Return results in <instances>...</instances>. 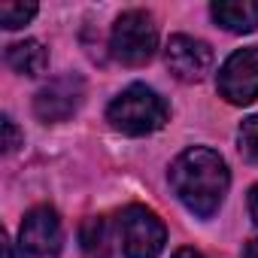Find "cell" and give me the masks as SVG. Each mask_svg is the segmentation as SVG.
<instances>
[{
  "label": "cell",
  "instance_id": "1",
  "mask_svg": "<svg viewBox=\"0 0 258 258\" xmlns=\"http://www.w3.org/2000/svg\"><path fill=\"white\" fill-rule=\"evenodd\" d=\"M170 185L185 210H191L201 219H210L228 195L231 173L219 152L207 146H195L185 149L170 164Z\"/></svg>",
  "mask_w": 258,
  "mask_h": 258
},
{
  "label": "cell",
  "instance_id": "2",
  "mask_svg": "<svg viewBox=\"0 0 258 258\" xmlns=\"http://www.w3.org/2000/svg\"><path fill=\"white\" fill-rule=\"evenodd\" d=\"M167 103L164 97L149 88V85H127L109 106H106V121L115 131L127 134V137H146L158 127H164L167 121Z\"/></svg>",
  "mask_w": 258,
  "mask_h": 258
},
{
  "label": "cell",
  "instance_id": "3",
  "mask_svg": "<svg viewBox=\"0 0 258 258\" xmlns=\"http://www.w3.org/2000/svg\"><path fill=\"white\" fill-rule=\"evenodd\" d=\"M109 49H112V58L121 61L124 67H140V64L152 61V55L158 49L155 19L146 10H127V13H121L115 19V25H112Z\"/></svg>",
  "mask_w": 258,
  "mask_h": 258
},
{
  "label": "cell",
  "instance_id": "4",
  "mask_svg": "<svg viewBox=\"0 0 258 258\" xmlns=\"http://www.w3.org/2000/svg\"><path fill=\"white\" fill-rule=\"evenodd\" d=\"M118 243L124 258H158L167 243V228L149 207L131 204L118 216Z\"/></svg>",
  "mask_w": 258,
  "mask_h": 258
},
{
  "label": "cell",
  "instance_id": "5",
  "mask_svg": "<svg viewBox=\"0 0 258 258\" xmlns=\"http://www.w3.org/2000/svg\"><path fill=\"white\" fill-rule=\"evenodd\" d=\"M64 246V228L52 207H34L19 231V258H58Z\"/></svg>",
  "mask_w": 258,
  "mask_h": 258
},
{
  "label": "cell",
  "instance_id": "6",
  "mask_svg": "<svg viewBox=\"0 0 258 258\" xmlns=\"http://www.w3.org/2000/svg\"><path fill=\"white\" fill-rule=\"evenodd\" d=\"M219 94L234 103V106H246L258 97V46H246L237 49L222 67H219Z\"/></svg>",
  "mask_w": 258,
  "mask_h": 258
},
{
  "label": "cell",
  "instance_id": "7",
  "mask_svg": "<svg viewBox=\"0 0 258 258\" xmlns=\"http://www.w3.org/2000/svg\"><path fill=\"white\" fill-rule=\"evenodd\" d=\"M164 64L179 82H201L213 67V49L204 40L176 34L164 46Z\"/></svg>",
  "mask_w": 258,
  "mask_h": 258
},
{
  "label": "cell",
  "instance_id": "8",
  "mask_svg": "<svg viewBox=\"0 0 258 258\" xmlns=\"http://www.w3.org/2000/svg\"><path fill=\"white\" fill-rule=\"evenodd\" d=\"M85 100V82L79 76H61L43 85L34 97V112L43 121H67Z\"/></svg>",
  "mask_w": 258,
  "mask_h": 258
},
{
  "label": "cell",
  "instance_id": "9",
  "mask_svg": "<svg viewBox=\"0 0 258 258\" xmlns=\"http://www.w3.org/2000/svg\"><path fill=\"white\" fill-rule=\"evenodd\" d=\"M210 13L231 34H249L258 28V0H216Z\"/></svg>",
  "mask_w": 258,
  "mask_h": 258
},
{
  "label": "cell",
  "instance_id": "10",
  "mask_svg": "<svg viewBox=\"0 0 258 258\" xmlns=\"http://www.w3.org/2000/svg\"><path fill=\"white\" fill-rule=\"evenodd\" d=\"M7 64L22 76H40L49 67V52L40 40H22L7 49Z\"/></svg>",
  "mask_w": 258,
  "mask_h": 258
},
{
  "label": "cell",
  "instance_id": "11",
  "mask_svg": "<svg viewBox=\"0 0 258 258\" xmlns=\"http://www.w3.org/2000/svg\"><path fill=\"white\" fill-rule=\"evenodd\" d=\"M109 225L103 216H91L79 228V243L85 258H109Z\"/></svg>",
  "mask_w": 258,
  "mask_h": 258
},
{
  "label": "cell",
  "instance_id": "12",
  "mask_svg": "<svg viewBox=\"0 0 258 258\" xmlns=\"http://www.w3.org/2000/svg\"><path fill=\"white\" fill-rule=\"evenodd\" d=\"M37 16V4H0V25L7 31L25 28Z\"/></svg>",
  "mask_w": 258,
  "mask_h": 258
},
{
  "label": "cell",
  "instance_id": "13",
  "mask_svg": "<svg viewBox=\"0 0 258 258\" xmlns=\"http://www.w3.org/2000/svg\"><path fill=\"white\" fill-rule=\"evenodd\" d=\"M237 143H240V152H243L252 164H258V115H249V118L240 124Z\"/></svg>",
  "mask_w": 258,
  "mask_h": 258
},
{
  "label": "cell",
  "instance_id": "14",
  "mask_svg": "<svg viewBox=\"0 0 258 258\" xmlns=\"http://www.w3.org/2000/svg\"><path fill=\"white\" fill-rule=\"evenodd\" d=\"M22 146V134H19V127L10 115H4V149L7 152H16Z\"/></svg>",
  "mask_w": 258,
  "mask_h": 258
},
{
  "label": "cell",
  "instance_id": "15",
  "mask_svg": "<svg viewBox=\"0 0 258 258\" xmlns=\"http://www.w3.org/2000/svg\"><path fill=\"white\" fill-rule=\"evenodd\" d=\"M249 216H252V222L258 225V182L249 188Z\"/></svg>",
  "mask_w": 258,
  "mask_h": 258
},
{
  "label": "cell",
  "instance_id": "16",
  "mask_svg": "<svg viewBox=\"0 0 258 258\" xmlns=\"http://www.w3.org/2000/svg\"><path fill=\"white\" fill-rule=\"evenodd\" d=\"M173 258H207L204 252H198V249H191V246H182V249H176V255Z\"/></svg>",
  "mask_w": 258,
  "mask_h": 258
},
{
  "label": "cell",
  "instance_id": "17",
  "mask_svg": "<svg viewBox=\"0 0 258 258\" xmlns=\"http://www.w3.org/2000/svg\"><path fill=\"white\" fill-rule=\"evenodd\" d=\"M243 258H258V240H249V243H246Z\"/></svg>",
  "mask_w": 258,
  "mask_h": 258
}]
</instances>
